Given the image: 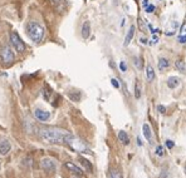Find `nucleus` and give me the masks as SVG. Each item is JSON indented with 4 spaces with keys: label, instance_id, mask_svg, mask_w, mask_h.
Here are the masks:
<instances>
[{
    "label": "nucleus",
    "instance_id": "obj_2",
    "mask_svg": "<svg viewBox=\"0 0 186 178\" xmlns=\"http://www.w3.org/2000/svg\"><path fill=\"white\" fill-rule=\"evenodd\" d=\"M27 34L30 38L32 41L34 43H40L44 39V34H45V29L43 28V25L38 24L35 22H30L27 24Z\"/></svg>",
    "mask_w": 186,
    "mask_h": 178
},
{
    "label": "nucleus",
    "instance_id": "obj_4",
    "mask_svg": "<svg viewBox=\"0 0 186 178\" xmlns=\"http://www.w3.org/2000/svg\"><path fill=\"white\" fill-rule=\"evenodd\" d=\"M0 59H1L3 64L6 67L13 64V62H14V59H15V55H14V52L11 50L9 45L1 46V49H0Z\"/></svg>",
    "mask_w": 186,
    "mask_h": 178
},
{
    "label": "nucleus",
    "instance_id": "obj_1",
    "mask_svg": "<svg viewBox=\"0 0 186 178\" xmlns=\"http://www.w3.org/2000/svg\"><path fill=\"white\" fill-rule=\"evenodd\" d=\"M69 133L64 129L56 128V127H50V128H43L39 132L40 138L43 139L45 143L49 144H56V143H64L66 137Z\"/></svg>",
    "mask_w": 186,
    "mask_h": 178
},
{
    "label": "nucleus",
    "instance_id": "obj_7",
    "mask_svg": "<svg viewBox=\"0 0 186 178\" xmlns=\"http://www.w3.org/2000/svg\"><path fill=\"white\" fill-rule=\"evenodd\" d=\"M34 117H35V119L39 122H46L50 118V113L46 111H43V109H35Z\"/></svg>",
    "mask_w": 186,
    "mask_h": 178
},
{
    "label": "nucleus",
    "instance_id": "obj_10",
    "mask_svg": "<svg viewBox=\"0 0 186 178\" xmlns=\"http://www.w3.org/2000/svg\"><path fill=\"white\" fill-rule=\"evenodd\" d=\"M66 168L67 169H69L70 172H73L74 174H79V176H82V173H83V171H82V168H79L78 166H75L74 163H72V162H66Z\"/></svg>",
    "mask_w": 186,
    "mask_h": 178
},
{
    "label": "nucleus",
    "instance_id": "obj_23",
    "mask_svg": "<svg viewBox=\"0 0 186 178\" xmlns=\"http://www.w3.org/2000/svg\"><path fill=\"white\" fill-rule=\"evenodd\" d=\"M156 154L160 156V157H162L163 156V148L161 146H159L157 148H156Z\"/></svg>",
    "mask_w": 186,
    "mask_h": 178
},
{
    "label": "nucleus",
    "instance_id": "obj_14",
    "mask_svg": "<svg viewBox=\"0 0 186 178\" xmlns=\"http://www.w3.org/2000/svg\"><path fill=\"white\" fill-rule=\"evenodd\" d=\"M146 79H147V82H152L155 79V69L151 64L146 67Z\"/></svg>",
    "mask_w": 186,
    "mask_h": 178
},
{
    "label": "nucleus",
    "instance_id": "obj_28",
    "mask_svg": "<svg viewBox=\"0 0 186 178\" xmlns=\"http://www.w3.org/2000/svg\"><path fill=\"white\" fill-rule=\"evenodd\" d=\"M175 146V143L172 142V141H166V147L168 148V149H171V148H174Z\"/></svg>",
    "mask_w": 186,
    "mask_h": 178
},
{
    "label": "nucleus",
    "instance_id": "obj_17",
    "mask_svg": "<svg viewBox=\"0 0 186 178\" xmlns=\"http://www.w3.org/2000/svg\"><path fill=\"white\" fill-rule=\"evenodd\" d=\"M142 132H143V135H145V138L147 139V141H151V138H152V132H151L150 125L147 124V123H145V124L142 125Z\"/></svg>",
    "mask_w": 186,
    "mask_h": 178
},
{
    "label": "nucleus",
    "instance_id": "obj_19",
    "mask_svg": "<svg viewBox=\"0 0 186 178\" xmlns=\"http://www.w3.org/2000/svg\"><path fill=\"white\" fill-rule=\"evenodd\" d=\"M69 98L73 100V102H79V99H81V92H69Z\"/></svg>",
    "mask_w": 186,
    "mask_h": 178
},
{
    "label": "nucleus",
    "instance_id": "obj_20",
    "mask_svg": "<svg viewBox=\"0 0 186 178\" xmlns=\"http://www.w3.org/2000/svg\"><path fill=\"white\" fill-rule=\"evenodd\" d=\"M135 97H136V99L141 98V87H140L138 83L135 84Z\"/></svg>",
    "mask_w": 186,
    "mask_h": 178
},
{
    "label": "nucleus",
    "instance_id": "obj_27",
    "mask_svg": "<svg viewBox=\"0 0 186 178\" xmlns=\"http://www.w3.org/2000/svg\"><path fill=\"white\" fill-rule=\"evenodd\" d=\"M154 10H155V5H149V6L146 8V13H147V14H151Z\"/></svg>",
    "mask_w": 186,
    "mask_h": 178
},
{
    "label": "nucleus",
    "instance_id": "obj_25",
    "mask_svg": "<svg viewBox=\"0 0 186 178\" xmlns=\"http://www.w3.org/2000/svg\"><path fill=\"white\" fill-rule=\"evenodd\" d=\"M120 68H121V70L123 71V73H125V71H127V65H126L125 62H121L120 63Z\"/></svg>",
    "mask_w": 186,
    "mask_h": 178
},
{
    "label": "nucleus",
    "instance_id": "obj_9",
    "mask_svg": "<svg viewBox=\"0 0 186 178\" xmlns=\"http://www.w3.org/2000/svg\"><path fill=\"white\" fill-rule=\"evenodd\" d=\"M81 34L83 39H88L91 35V23L89 22H84L82 24V29H81Z\"/></svg>",
    "mask_w": 186,
    "mask_h": 178
},
{
    "label": "nucleus",
    "instance_id": "obj_12",
    "mask_svg": "<svg viewBox=\"0 0 186 178\" xmlns=\"http://www.w3.org/2000/svg\"><path fill=\"white\" fill-rule=\"evenodd\" d=\"M157 67H159V70L163 71L170 67V62H168V59H166V58H160L159 63H157Z\"/></svg>",
    "mask_w": 186,
    "mask_h": 178
},
{
    "label": "nucleus",
    "instance_id": "obj_32",
    "mask_svg": "<svg viewBox=\"0 0 186 178\" xmlns=\"http://www.w3.org/2000/svg\"><path fill=\"white\" fill-rule=\"evenodd\" d=\"M140 40H141V43H142V44H149V41H147V39H145V38H141Z\"/></svg>",
    "mask_w": 186,
    "mask_h": 178
},
{
    "label": "nucleus",
    "instance_id": "obj_8",
    "mask_svg": "<svg viewBox=\"0 0 186 178\" xmlns=\"http://www.w3.org/2000/svg\"><path fill=\"white\" fill-rule=\"evenodd\" d=\"M10 149H11V146H10V142L9 141H6V139L0 141V154H1V156H6L10 152Z\"/></svg>",
    "mask_w": 186,
    "mask_h": 178
},
{
    "label": "nucleus",
    "instance_id": "obj_24",
    "mask_svg": "<svg viewBox=\"0 0 186 178\" xmlns=\"http://www.w3.org/2000/svg\"><path fill=\"white\" fill-rule=\"evenodd\" d=\"M111 83H112V85L115 87L116 89H118L120 88V83H118V80L116 79V78H113V79H111Z\"/></svg>",
    "mask_w": 186,
    "mask_h": 178
},
{
    "label": "nucleus",
    "instance_id": "obj_11",
    "mask_svg": "<svg viewBox=\"0 0 186 178\" xmlns=\"http://www.w3.org/2000/svg\"><path fill=\"white\" fill-rule=\"evenodd\" d=\"M135 29H136V27H135V25H131V28L128 29L127 34H126V38H125V43H123L125 46H127L131 43V40H132V38L135 35Z\"/></svg>",
    "mask_w": 186,
    "mask_h": 178
},
{
    "label": "nucleus",
    "instance_id": "obj_33",
    "mask_svg": "<svg viewBox=\"0 0 186 178\" xmlns=\"http://www.w3.org/2000/svg\"><path fill=\"white\" fill-rule=\"evenodd\" d=\"M50 3H52V4H54V5H57V4H59V3H61V0H50Z\"/></svg>",
    "mask_w": 186,
    "mask_h": 178
},
{
    "label": "nucleus",
    "instance_id": "obj_3",
    "mask_svg": "<svg viewBox=\"0 0 186 178\" xmlns=\"http://www.w3.org/2000/svg\"><path fill=\"white\" fill-rule=\"evenodd\" d=\"M64 143H67V144H68L72 149L75 151V152H79V153H91L89 149H88V147L86 146V143H84L82 139L74 137V135H72L70 133L66 137Z\"/></svg>",
    "mask_w": 186,
    "mask_h": 178
},
{
    "label": "nucleus",
    "instance_id": "obj_34",
    "mask_svg": "<svg viewBox=\"0 0 186 178\" xmlns=\"http://www.w3.org/2000/svg\"><path fill=\"white\" fill-rule=\"evenodd\" d=\"M70 178H81V176H79V174H73V176H70Z\"/></svg>",
    "mask_w": 186,
    "mask_h": 178
},
{
    "label": "nucleus",
    "instance_id": "obj_35",
    "mask_svg": "<svg viewBox=\"0 0 186 178\" xmlns=\"http://www.w3.org/2000/svg\"><path fill=\"white\" fill-rule=\"evenodd\" d=\"M184 172H185V174H186V166H185V168H184Z\"/></svg>",
    "mask_w": 186,
    "mask_h": 178
},
{
    "label": "nucleus",
    "instance_id": "obj_26",
    "mask_svg": "<svg viewBox=\"0 0 186 178\" xmlns=\"http://www.w3.org/2000/svg\"><path fill=\"white\" fill-rule=\"evenodd\" d=\"M157 111H159L160 113H161V114H163L165 112H166V108H165V107H163V105H161V104H159V105H157Z\"/></svg>",
    "mask_w": 186,
    "mask_h": 178
},
{
    "label": "nucleus",
    "instance_id": "obj_13",
    "mask_svg": "<svg viewBox=\"0 0 186 178\" xmlns=\"http://www.w3.org/2000/svg\"><path fill=\"white\" fill-rule=\"evenodd\" d=\"M180 85V79L177 77H170L167 79V87L170 89H175Z\"/></svg>",
    "mask_w": 186,
    "mask_h": 178
},
{
    "label": "nucleus",
    "instance_id": "obj_6",
    "mask_svg": "<svg viewBox=\"0 0 186 178\" xmlns=\"http://www.w3.org/2000/svg\"><path fill=\"white\" fill-rule=\"evenodd\" d=\"M40 168L43 169V171L45 172H54L56 171V162H54L53 159H50V158H44V159H42L40 160Z\"/></svg>",
    "mask_w": 186,
    "mask_h": 178
},
{
    "label": "nucleus",
    "instance_id": "obj_30",
    "mask_svg": "<svg viewBox=\"0 0 186 178\" xmlns=\"http://www.w3.org/2000/svg\"><path fill=\"white\" fill-rule=\"evenodd\" d=\"M159 178H168V174H167V172H161L160 173V176H159Z\"/></svg>",
    "mask_w": 186,
    "mask_h": 178
},
{
    "label": "nucleus",
    "instance_id": "obj_21",
    "mask_svg": "<svg viewBox=\"0 0 186 178\" xmlns=\"http://www.w3.org/2000/svg\"><path fill=\"white\" fill-rule=\"evenodd\" d=\"M133 64H135V67H136L137 69H142V67H143L142 59L141 58H135L133 59Z\"/></svg>",
    "mask_w": 186,
    "mask_h": 178
},
{
    "label": "nucleus",
    "instance_id": "obj_16",
    "mask_svg": "<svg viewBox=\"0 0 186 178\" xmlns=\"http://www.w3.org/2000/svg\"><path fill=\"white\" fill-rule=\"evenodd\" d=\"M118 139H120V142L122 143V144L127 146L130 143V138H128V135L125 130H120V132H118Z\"/></svg>",
    "mask_w": 186,
    "mask_h": 178
},
{
    "label": "nucleus",
    "instance_id": "obj_22",
    "mask_svg": "<svg viewBox=\"0 0 186 178\" xmlns=\"http://www.w3.org/2000/svg\"><path fill=\"white\" fill-rule=\"evenodd\" d=\"M111 177L112 178H122V173L120 171H116V169H113L111 172Z\"/></svg>",
    "mask_w": 186,
    "mask_h": 178
},
{
    "label": "nucleus",
    "instance_id": "obj_5",
    "mask_svg": "<svg viewBox=\"0 0 186 178\" xmlns=\"http://www.w3.org/2000/svg\"><path fill=\"white\" fill-rule=\"evenodd\" d=\"M9 40H10V44L13 45V48L15 49V52H18V53L25 52V44H24V41L22 40V38H20V35L16 32L10 33Z\"/></svg>",
    "mask_w": 186,
    "mask_h": 178
},
{
    "label": "nucleus",
    "instance_id": "obj_29",
    "mask_svg": "<svg viewBox=\"0 0 186 178\" xmlns=\"http://www.w3.org/2000/svg\"><path fill=\"white\" fill-rule=\"evenodd\" d=\"M179 43H181V44L186 43V34H185V35H180L179 36Z\"/></svg>",
    "mask_w": 186,
    "mask_h": 178
},
{
    "label": "nucleus",
    "instance_id": "obj_31",
    "mask_svg": "<svg viewBox=\"0 0 186 178\" xmlns=\"http://www.w3.org/2000/svg\"><path fill=\"white\" fill-rule=\"evenodd\" d=\"M149 5H150V4H149V0H142V6L145 8V9H146V8L149 6Z\"/></svg>",
    "mask_w": 186,
    "mask_h": 178
},
{
    "label": "nucleus",
    "instance_id": "obj_18",
    "mask_svg": "<svg viewBox=\"0 0 186 178\" xmlns=\"http://www.w3.org/2000/svg\"><path fill=\"white\" fill-rule=\"evenodd\" d=\"M79 160H81L82 166L84 167V169H86L87 172H92L93 171V167H92V164L89 163V160H87L86 158H79Z\"/></svg>",
    "mask_w": 186,
    "mask_h": 178
},
{
    "label": "nucleus",
    "instance_id": "obj_15",
    "mask_svg": "<svg viewBox=\"0 0 186 178\" xmlns=\"http://www.w3.org/2000/svg\"><path fill=\"white\" fill-rule=\"evenodd\" d=\"M174 65H175L176 69L180 71V73L186 74V63L184 60H181V59H180V60H176Z\"/></svg>",
    "mask_w": 186,
    "mask_h": 178
}]
</instances>
